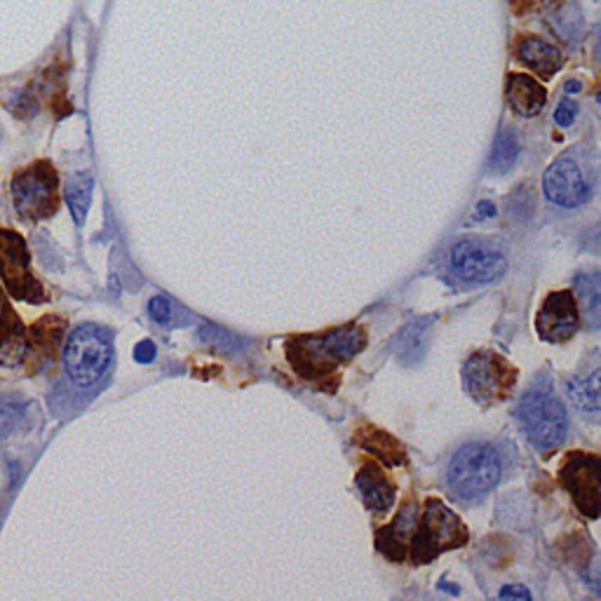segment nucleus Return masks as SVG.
Wrapping results in <instances>:
<instances>
[{
    "label": "nucleus",
    "mask_w": 601,
    "mask_h": 601,
    "mask_svg": "<svg viewBox=\"0 0 601 601\" xmlns=\"http://www.w3.org/2000/svg\"><path fill=\"white\" fill-rule=\"evenodd\" d=\"M367 348V332L360 324H346L339 329H327L322 334L292 336L285 353L292 369L306 381H324L334 376L343 364L353 360Z\"/></svg>",
    "instance_id": "obj_1"
},
{
    "label": "nucleus",
    "mask_w": 601,
    "mask_h": 601,
    "mask_svg": "<svg viewBox=\"0 0 601 601\" xmlns=\"http://www.w3.org/2000/svg\"><path fill=\"white\" fill-rule=\"evenodd\" d=\"M468 538V526L461 522V517L449 510L440 498H430L423 508L421 522L416 524L414 536H411L409 559L416 566L430 564L444 552L463 548Z\"/></svg>",
    "instance_id": "obj_2"
},
{
    "label": "nucleus",
    "mask_w": 601,
    "mask_h": 601,
    "mask_svg": "<svg viewBox=\"0 0 601 601\" xmlns=\"http://www.w3.org/2000/svg\"><path fill=\"white\" fill-rule=\"evenodd\" d=\"M501 454L496 447L484 442L465 444L451 458L447 470L449 491L458 501H479L489 494L501 479Z\"/></svg>",
    "instance_id": "obj_3"
},
{
    "label": "nucleus",
    "mask_w": 601,
    "mask_h": 601,
    "mask_svg": "<svg viewBox=\"0 0 601 601\" xmlns=\"http://www.w3.org/2000/svg\"><path fill=\"white\" fill-rule=\"evenodd\" d=\"M515 416L522 425L526 440L536 447L540 454H552L562 447L569 430V416L564 404L555 395L543 390H531L519 400Z\"/></svg>",
    "instance_id": "obj_4"
},
{
    "label": "nucleus",
    "mask_w": 601,
    "mask_h": 601,
    "mask_svg": "<svg viewBox=\"0 0 601 601\" xmlns=\"http://www.w3.org/2000/svg\"><path fill=\"white\" fill-rule=\"evenodd\" d=\"M113 360L111 339L97 324H80L64 346L66 376L80 388H90L106 374Z\"/></svg>",
    "instance_id": "obj_5"
},
{
    "label": "nucleus",
    "mask_w": 601,
    "mask_h": 601,
    "mask_svg": "<svg viewBox=\"0 0 601 601\" xmlns=\"http://www.w3.org/2000/svg\"><path fill=\"white\" fill-rule=\"evenodd\" d=\"M463 386L479 404H498L508 400L517 386V369L505 357L479 350L463 364Z\"/></svg>",
    "instance_id": "obj_6"
},
{
    "label": "nucleus",
    "mask_w": 601,
    "mask_h": 601,
    "mask_svg": "<svg viewBox=\"0 0 601 601\" xmlns=\"http://www.w3.org/2000/svg\"><path fill=\"white\" fill-rule=\"evenodd\" d=\"M12 202L26 221H38L57 209V172L50 162L26 167L12 181Z\"/></svg>",
    "instance_id": "obj_7"
},
{
    "label": "nucleus",
    "mask_w": 601,
    "mask_h": 601,
    "mask_svg": "<svg viewBox=\"0 0 601 601\" xmlns=\"http://www.w3.org/2000/svg\"><path fill=\"white\" fill-rule=\"evenodd\" d=\"M559 482L585 517L597 519L601 512V461L587 451H571L559 470Z\"/></svg>",
    "instance_id": "obj_8"
},
{
    "label": "nucleus",
    "mask_w": 601,
    "mask_h": 601,
    "mask_svg": "<svg viewBox=\"0 0 601 601\" xmlns=\"http://www.w3.org/2000/svg\"><path fill=\"white\" fill-rule=\"evenodd\" d=\"M0 278L17 299L40 303L43 289L33 280L26 242L12 231H0Z\"/></svg>",
    "instance_id": "obj_9"
},
{
    "label": "nucleus",
    "mask_w": 601,
    "mask_h": 601,
    "mask_svg": "<svg viewBox=\"0 0 601 601\" xmlns=\"http://www.w3.org/2000/svg\"><path fill=\"white\" fill-rule=\"evenodd\" d=\"M451 268L465 282H494L508 270L503 252L479 240H461L451 249Z\"/></svg>",
    "instance_id": "obj_10"
},
{
    "label": "nucleus",
    "mask_w": 601,
    "mask_h": 601,
    "mask_svg": "<svg viewBox=\"0 0 601 601\" xmlns=\"http://www.w3.org/2000/svg\"><path fill=\"white\" fill-rule=\"evenodd\" d=\"M580 327V310L578 301L569 289L552 292L545 296L543 306L536 315V332L540 339L550 343L569 341Z\"/></svg>",
    "instance_id": "obj_11"
},
{
    "label": "nucleus",
    "mask_w": 601,
    "mask_h": 601,
    "mask_svg": "<svg viewBox=\"0 0 601 601\" xmlns=\"http://www.w3.org/2000/svg\"><path fill=\"white\" fill-rule=\"evenodd\" d=\"M543 188L548 200L555 202L559 207H580L590 195V186L583 177V170L578 167L576 160L571 158H557L545 170Z\"/></svg>",
    "instance_id": "obj_12"
},
{
    "label": "nucleus",
    "mask_w": 601,
    "mask_h": 601,
    "mask_svg": "<svg viewBox=\"0 0 601 601\" xmlns=\"http://www.w3.org/2000/svg\"><path fill=\"white\" fill-rule=\"evenodd\" d=\"M416 524H418V508H416V501H411L409 498V501H404L402 508L397 510L393 522L376 531V550L395 564L409 559V545H411V536H414L416 531Z\"/></svg>",
    "instance_id": "obj_13"
},
{
    "label": "nucleus",
    "mask_w": 601,
    "mask_h": 601,
    "mask_svg": "<svg viewBox=\"0 0 601 601\" xmlns=\"http://www.w3.org/2000/svg\"><path fill=\"white\" fill-rule=\"evenodd\" d=\"M357 489H360V496L367 510L376 512V515H383L393 508L395 503V486L390 482L386 472L381 470V465L369 461L364 463L360 470H357L355 477Z\"/></svg>",
    "instance_id": "obj_14"
},
{
    "label": "nucleus",
    "mask_w": 601,
    "mask_h": 601,
    "mask_svg": "<svg viewBox=\"0 0 601 601\" xmlns=\"http://www.w3.org/2000/svg\"><path fill=\"white\" fill-rule=\"evenodd\" d=\"M508 101L517 116L533 118L545 108L548 92H545V87L540 85L536 78L522 76V73H512L508 80Z\"/></svg>",
    "instance_id": "obj_15"
},
{
    "label": "nucleus",
    "mask_w": 601,
    "mask_h": 601,
    "mask_svg": "<svg viewBox=\"0 0 601 601\" xmlns=\"http://www.w3.org/2000/svg\"><path fill=\"white\" fill-rule=\"evenodd\" d=\"M357 447L367 451V454L376 456V461H381L388 468H395V465H402L407 461V454H404V447L395 440L393 435L386 430L378 428H360L355 435Z\"/></svg>",
    "instance_id": "obj_16"
},
{
    "label": "nucleus",
    "mask_w": 601,
    "mask_h": 601,
    "mask_svg": "<svg viewBox=\"0 0 601 601\" xmlns=\"http://www.w3.org/2000/svg\"><path fill=\"white\" fill-rule=\"evenodd\" d=\"M519 59L529 66L531 71H536L540 78H552L562 69V52L555 45L545 43L540 38H522L517 45Z\"/></svg>",
    "instance_id": "obj_17"
},
{
    "label": "nucleus",
    "mask_w": 601,
    "mask_h": 601,
    "mask_svg": "<svg viewBox=\"0 0 601 601\" xmlns=\"http://www.w3.org/2000/svg\"><path fill=\"white\" fill-rule=\"evenodd\" d=\"M569 397L576 404L578 411L590 418V421H599V369H594L592 374L578 376L569 383Z\"/></svg>",
    "instance_id": "obj_18"
},
{
    "label": "nucleus",
    "mask_w": 601,
    "mask_h": 601,
    "mask_svg": "<svg viewBox=\"0 0 601 601\" xmlns=\"http://www.w3.org/2000/svg\"><path fill=\"white\" fill-rule=\"evenodd\" d=\"M92 188H94V179L87 172H78L66 181V202H69L73 219L76 224H83L87 209H90L92 202Z\"/></svg>",
    "instance_id": "obj_19"
},
{
    "label": "nucleus",
    "mask_w": 601,
    "mask_h": 601,
    "mask_svg": "<svg viewBox=\"0 0 601 601\" xmlns=\"http://www.w3.org/2000/svg\"><path fill=\"white\" fill-rule=\"evenodd\" d=\"M576 292L583 299V310L590 320V327H599V313H601V289H599V275L585 273L576 278Z\"/></svg>",
    "instance_id": "obj_20"
},
{
    "label": "nucleus",
    "mask_w": 601,
    "mask_h": 601,
    "mask_svg": "<svg viewBox=\"0 0 601 601\" xmlns=\"http://www.w3.org/2000/svg\"><path fill=\"white\" fill-rule=\"evenodd\" d=\"M517 155H519V141L515 137V132L503 130L501 134H498L494 151H491V160H489L491 172H496V174L510 172V167L515 165Z\"/></svg>",
    "instance_id": "obj_21"
},
{
    "label": "nucleus",
    "mask_w": 601,
    "mask_h": 601,
    "mask_svg": "<svg viewBox=\"0 0 601 601\" xmlns=\"http://www.w3.org/2000/svg\"><path fill=\"white\" fill-rule=\"evenodd\" d=\"M26 348H29V341H26L24 329L15 324V329H5L0 334V364L5 367H15L26 357Z\"/></svg>",
    "instance_id": "obj_22"
},
{
    "label": "nucleus",
    "mask_w": 601,
    "mask_h": 601,
    "mask_svg": "<svg viewBox=\"0 0 601 601\" xmlns=\"http://www.w3.org/2000/svg\"><path fill=\"white\" fill-rule=\"evenodd\" d=\"M62 332H64V322L59 320V317H43V322L36 324V327L31 329L33 341H36L38 346L47 348V350H52L54 346H59Z\"/></svg>",
    "instance_id": "obj_23"
},
{
    "label": "nucleus",
    "mask_w": 601,
    "mask_h": 601,
    "mask_svg": "<svg viewBox=\"0 0 601 601\" xmlns=\"http://www.w3.org/2000/svg\"><path fill=\"white\" fill-rule=\"evenodd\" d=\"M22 411L24 404L19 400H12V397L0 400V440H5L17 428V423L22 421Z\"/></svg>",
    "instance_id": "obj_24"
},
{
    "label": "nucleus",
    "mask_w": 601,
    "mask_h": 601,
    "mask_svg": "<svg viewBox=\"0 0 601 601\" xmlns=\"http://www.w3.org/2000/svg\"><path fill=\"white\" fill-rule=\"evenodd\" d=\"M148 313L158 324H170L172 322V306L170 301L165 299V296H153L151 301H148Z\"/></svg>",
    "instance_id": "obj_25"
},
{
    "label": "nucleus",
    "mask_w": 601,
    "mask_h": 601,
    "mask_svg": "<svg viewBox=\"0 0 601 601\" xmlns=\"http://www.w3.org/2000/svg\"><path fill=\"white\" fill-rule=\"evenodd\" d=\"M576 116H578L576 101H571V99H562V101H559V106H557V111H555V123L559 127H571L573 123H576Z\"/></svg>",
    "instance_id": "obj_26"
},
{
    "label": "nucleus",
    "mask_w": 601,
    "mask_h": 601,
    "mask_svg": "<svg viewBox=\"0 0 601 601\" xmlns=\"http://www.w3.org/2000/svg\"><path fill=\"white\" fill-rule=\"evenodd\" d=\"M153 357H155V346L151 341L137 343V348H134V360H137L139 364H148V362H153Z\"/></svg>",
    "instance_id": "obj_27"
},
{
    "label": "nucleus",
    "mask_w": 601,
    "mask_h": 601,
    "mask_svg": "<svg viewBox=\"0 0 601 601\" xmlns=\"http://www.w3.org/2000/svg\"><path fill=\"white\" fill-rule=\"evenodd\" d=\"M498 597L501 599H531V592L522 585H508L498 592Z\"/></svg>",
    "instance_id": "obj_28"
},
{
    "label": "nucleus",
    "mask_w": 601,
    "mask_h": 601,
    "mask_svg": "<svg viewBox=\"0 0 601 601\" xmlns=\"http://www.w3.org/2000/svg\"><path fill=\"white\" fill-rule=\"evenodd\" d=\"M491 216H496V205L494 202H479L477 205V209H475V214H472V219H477V221H482V219H491Z\"/></svg>",
    "instance_id": "obj_29"
},
{
    "label": "nucleus",
    "mask_w": 601,
    "mask_h": 601,
    "mask_svg": "<svg viewBox=\"0 0 601 601\" xmlns=\"http://www.w3.org/2000/svg\"><path fill=\"white\" fill-rule=\"evenodd\" d=\"M10 327V308H8V299H5L3 289H0V334Z\"/></svg>",
    "instance_id": "obj_30"
},
{
    "label": "nucleus",
    "mask_w": 601,
    "mask_h": 601,
    "mask_svg": "<svg viewBox=\"0 0 601 601\" xmlns=\"http://www.w3.org/2000/svg\"><path fill=\"white\" fill-rule=\"evenodd\" d=\"M578 90H583V85L573 83V80H571V83H566V92H578Z\"/></svg>",
    "instance_id": "obj_31"
},
{
    "label": "nucleus",
    "mask_w": 601,
    "mask_h": 601,
    "mask_svg": "<svg viewBox=\"0 0 601 601\" xmlns=\"http://www.w3.org/2000/svg\"><path fill=\"white\" fill-rule=\"evenodd\" d=\"M0 139H3V130H0Z\"/></svg>",
    "instance_id": "obj_32"
}]
</instances>
